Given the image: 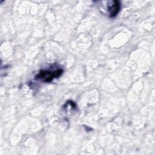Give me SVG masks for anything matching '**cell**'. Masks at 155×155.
<instances>
[{"label":"cell","mask_w":155,"mask_h":155,"mask_svg":"<svg viewBox=\"0 0 155 155\" xmlns=\"http://www.w3.org/2000/svg\"><path fill=\"white\" fill-rule=\"evenodd\" d=\"M62 73V69H58L54 71L41 70L36 76V79H40L45 82H51L53 79L59 77Z\"/></svg>","instance_id":"1"},{"label":"cell","mask_w":155,"mask_h":155,"mask_svg":"<svg viewBox=\"0 0 155 155\" xmlns=\"http://www.w3.org/2000/svg\"><path fill=\"white\" fill-rule=\"evenodd\" d=\"M112 2V4H110V5L108 7V8L110 18L115 17L117 15L120 9V3L119 1L114 0Z\"/></svg>","instance_id":"2"}]
</instances>
